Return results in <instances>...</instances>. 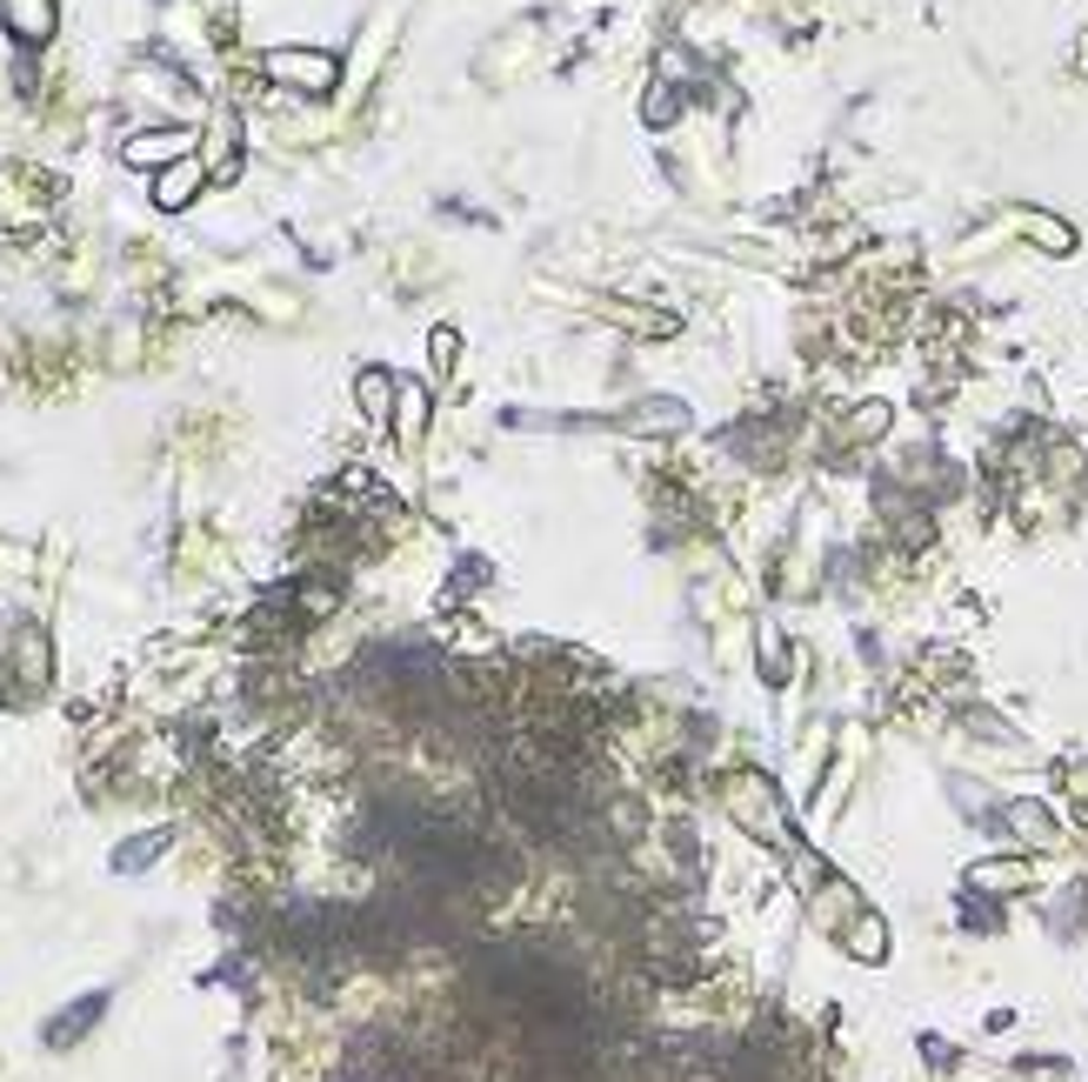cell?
Wrapping results in <instances>:
<instances>
[{"instance_id":"cell-9","label":"cell","mask_w":1088,"mask_h":1082,"mask_svg":"<svg viewBox=\"0 0 1088 1082\" xmlns=\"http://www.w3.org/2000/svg\"><path fill=\"white\" fill-rule=\"evenodd\" d=\"M100 1009H107V996H87L81 1009H68L61 1022H53V1043H68V1036H81V1030H87V1022H94Z\"/></svg>"},{"instance_id":"cell-12","label":"cell","mask_w":1088,"mask_h":1082,"mask_svg":"<svg viewBox=\"0 0 1088 1082\" xmlns=\"http://www.w3.org/2000/svg\"><path fill=\"white\" fill-rule=\"evenodd\" d=\"M434 368H442V374L455 368V335L448 328H434Z\"/></svg>"},{"instance_id":"cell-11","label":"cell","mask_w":1088,"mask_h":1082,"mask_svg":"<svg viewBox=\"0 0 1088 1082\" xmlns=\"http://www.w3.org/2000/svg\"><path fill=\"white\" fill-rule=\"evenodd\" d=\"M154 849H168V829H154L147 842H128V849H121V869H147V855H154Z\"/></svg>"},{"instance_id":"cell-2","label":"cell","mask_w":1088,"mask_h":1082,"mask_svg":"<svg viewBox=\"0 0 1088 1082\" xmlns=\"http://www.w3.org/2000/svg\"><path fill=\"white\" fill-rule=\"evenodd\" d=\"M267 74H275L281 87H307V94H328L341 81L335 53H321V47H275L267 53Z\"/></svg>"},{"instance_id":"cell-8","label":"cell","mask_w":1088,"mask_h":1082,"mask_svg":"<svg viewBox=\"0 0 1088 1082\" xmlns=\"http://www.w3.org/2000/svg\"><path fill=\"white\" fill-rule=\"evenodd\" d=\"M848 949H855L861 962H882V955H888V936H882L875 915H861V929H848Z\"/></svg>"},{"instance_id":"cell-10","label":"cell","mask_w":1088,"mask_h":1082,"mask_svg":"<svg viewBox=\"0 0 1088 1082\" xmlns=\"http://www.w3.org/2000/svg\"><path fill=\"white\" fill-rule=\"evenodd\" d=\"M361 408H367V414L388 408V374H380V368H367V374H361Z\"/></svg>"},{"instance_id":"cell-3","label":"cell","mask_w":1088,"mask_h":1082,"mask_svg":"<svg viewBox=\"0 0 1088 1082\" xmlns=\"http://www.w3.org/2000/svg\"><path fill=\"white\" fill-rule=\"evenodd\" d=\"M194 194H201V160H168V175L154 181V201L174 214V207H188Z\"/></svg>"},{"instance_id":"cell-5","label":"cell","mask_w":1088,"mask_h":1082,"mask_svg":"<svg viewBox=\"0 0 1088 1082\" xmlns=\"http://www.w3.org/2000/svg\"><path fill=\"white\" fill-rule=\"evenodd\" d=\"M395 428H401V442H421V428H427V395H421V388H401Z\"/></svg>"},{"instance_id":"cell-6","label":"cell","mask_w":1088,"mask_h":1082,"mask_svg":"<svg viewBox=\"0 0 1088 1082\" xmlns=\"http://www.w3.org/2000/svg\"><path fill=\"white\" fill-rule=\"evenodd\" d=\"M628 428L634 435H648V428H688V408L681 401H648L641 414H628Z\"/></svg>"},{"instance_id":"cell-7","label":"cell","mask_w":1088,"mask_h":1082,"mask_svg":"<svg viewBox=\"0 0 1088 1082\" xmlns=\"http://www.w3.org/2000/svg\"><path fill=\"white\" fill-rule=\"evenodd\" d=\"M8 21L27 34V40H40L47 27H53V14H47V0H8Z\"/></svg>"},{"instance_id":"cell-1","label":"cell","mask_w":1088,"mask_h":1082,"mask_svg":"<svg viewBox=\"0 0 1088 1082\" xmlns=\"http://www.w3.org/2000/svg\"><path fill=\"white\" fill-rule=\"evenodd\" d=\"M728 808H735V822L748 835H761V842H782L788 835V822L775 816V782L769 776H735L728 782Z\"/></svg>"},{"instance_id":"cell-4","label":"cell","mask_w":1088,"mask_h":1082,"mask_svg":"<svg viewBox=\"0 0 1088 1082\" xmlns=\"http://www.w3.org/2000/svg\"><path fill=\"white\" fill-rule=\"evenodd\" d=\"M128 160H188V134H134Z\"/></svg>"}]
</instances>
